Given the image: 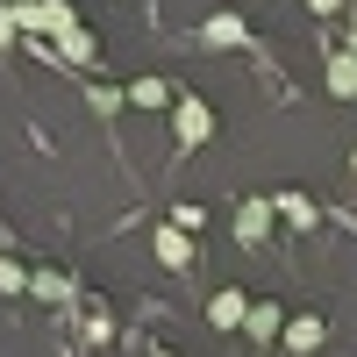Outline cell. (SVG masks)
<instances>
[{
    "label": "cell",
    "mask_w": 357,
    "mask_h": 357,
    "mask_svg": "<svg viewBox=\"0 0 357 357\" xmlns=\"http://www.w3.org/2000/svg\"><path fill=\"white\" fill-rule=\"evenodd\" d=\"M207 136H215V107H207L200 93H178V107H172V143H178V151H200Z\"/></svg>",
    "instance_id": "obj_1"
},
{
    "label": "cell",
    "mask_w": 357,
    "mask_h": 357,
    "mask_svg": "<svg viewBox=\"0 0 357 357\" xmlns=\"http://www.w3.org/2000/svg\"><path fill=\"white\" fill-rule=\"evenodd\" d=\"M207 321H215V329H243V321H250V301H243L236 286H222L215 301H207Z\"/></svg>",
    "instance_id": "obj_2"
},
{
    "label": "cell",
    "mask_w": 357,
    "mask_h": 357,
    "mask_svg": "<svg viewBox=\"0 0 357 357\" xmlns=\"http://www.w3.org/2000/svg\"><path fill=\"white\" fill-rule=\"evenodd\" d=\"M158 264H172V272H178V264H193V236L178 229V222L158 229Z\"/></svg>",
    "instance_id": "obj_3"
},
{
    "label": "cell",
    "mask_w": 357,
    "mask_h": 357,
    "mask_svg": "<svg viewBox=\"0 0 357 357\" xmlns=\"http://www.w3.org/2000/svg\"><path fill=\"white\" fill-rule=\"evenodd\" d=\"M272 215H279L272 200H243V207H236V236H243V243H257V236L272 229Z\"/></svg>",
    "instance_id": "obj_4"
},
{
    "label": "cell",
    "mask_w": 357,
    "mask_h": 357,
    "mask_svg": "<svg viewBox=\"0 0 357 357\" xmlns=\"http://www.w3.org/2000/svg\"><path fill=\"white\" fill-rule=\"evenodd\" d=\"M243 36H250L243 15H207V22H200V43H243Z\"/></svg>",
    "instance_id": "obj_5"
},
{
    "label": "cell",
    "mask_w": 357,
    "mask_h": 357,
    "mask_svg": "<svg viewBox=\"0 0 357 357\" xmlns=\"http://www.w3.org/2000/svg\"><path fill=\"white\" fill-rule=\"evenodd\" d=\"M329 93H336V100L357 93V50H336V57H329Z\"/></svg>",
    "instance_id": "obj_6"
},
{
    "label": "cell",
    "mask_w": 357,
    "mask_h": 357,
    "mask_svg": "<svg viewBox=\"0 0 357 357\" xmlns=\"http://www.w3.org/2000/svg\"><path fill=\"white\" fill-rule=\"evenodd\" d=\"M286 350H321V314H293L286 321Z\"/></svg>",
    "instance_id": "obj_7"
},
{
    "label": "cell",
    "mask_w": 357,
    "mask_h": 357,
    "mask_svg": "<svg viewBox=\"0 0 357 357\" xmlns=\"http://www.w3.org/2000/svg\"><path fill=\"white\" fill-rule=\"evenodd\" d=\"M129 100H136V107H178V93H172L165 79H136V86H129Z\"/></svg>",
    "instance_id": "obj_8"
},
{
    "label": "cell",
    "mask_w": 357,
    "mask_h": 357,
    "mask_svg": "<svg viewBox=\"0 0 357 357\" xmlns=\"http://www.w3.org/2000/svg\"><path fill=\"white\" fill-rule=\"evenodd\" d=\"M272 207H279L293 229H314V200H307V193H272Z\"/></svg>",
    "instance_id": "obj_9"
},
{
    "label": "cell",
    "mask_w": 357,
    "mask_h": 357,
    "mask_svg": "<svg viewBox=\"0 0 357 357\" xmlns=\"http://www.w3.org/2000/svg\"><path fill=\"white\" fill-rule=\"evenodd\" d=\"M29 293H43V301L65 307V301H72V279H65V272H36V279H29Z\"/></svg>",
    "instance_id": "obj_10"
},
{
    "label": "cell",
    "mask_w": 357,
    "mask_h": 357,
    "mask_svg": "<svg viewBox=\"0 0 357 357\" xmlns=\"http://www.w3.org/2000/svg\"><path fill=\"white\" fill-rule=\"evenodd\" d=\"M243 329H250L257 343H264V336H286V314H279V307H250V321H243Z\"/></svg>",
    "instance_id": "obj_11"
},
{
    "label": "cell",
    "mask_w": 357,
    "mask_h": 357,
    "mask_svg": "<svg viewBox=\"0 0 357 357\" xmlns=\"http://www.w3.org/2000/svg\"><path fill=\"white\" fill-rule=\"evenodd\" d=\"M29 279H36V272H22V264L0 257V293H29Z\"/></svg>",
    "instance_id": "obj_12"
},
{
    "label": "cell",
    "mask_w": 357,
    "mask_h": 357,
    "mask_svg": "<svg viewBox=\"0 0 357 357\" xmlns=\"http://www.w3.org/2000/svg\"><path fill=\"white\" fill-rule=\"evenodd\" d=\"M57 50H72L79 65H86V57H93V36H86V29H65V36H57Z\"/></svg>",
    "instance_id": "obj_13"
},
{
    "label": "cell",
    "mask_w": 357,
    "mask_h": 357,
    "mask_svg": "<svg viewBox=\"0 0 357 357\" xmlns=\"http://www.w3.org/2000/svg\"><path fill=\"white\" fill-rule=\"evenodd\" d=\"M172 222H178V229H186V236H193V229H200L207 215H200V207H193V200H178V207H172Z\"/></svg>",
    "instance_id": "obj_14"
},
{
    "label": "cell",
    "mask_w": 357,
    "mask_h": 357,
    "mask_svg": "<svg viewBox=\"0 0 357 357\" xmlns=\"http://www.w3.org/2000/svg\"><path fill=\"white\" fill-rule=\"evenodd\" d=\"M15 36V8H0V43H8Z\"/></svg>",
    "instance_id": "obj_15"
},
{
    "label": "cell",
    "mask_w": 357,
    "mask_h": 357,
    "mask_svg": "<svg viewBox=\"0 0 357 357\" xmlns=\"http://www.w3.org/2000/svg\"><path fill=\"white\" fill-rule=\"evenodd\" d=\"M307 8H314V15H336V8H343V0H307Z\"/></svg>",
    "instance_id": "obj_16"
},
{
    "label": "cell",
    "mask_w": 357,
    "mask_h": 357,
    "mask_svg": "<svg viewBox=\"0 0 357 357\" xmlns=\"http://www.w3.org/2000/svg\"><path fill=\"white\" fill-rule=\"evenodd\" d=\"M350 50H357V22H350Z\"/></svg>",
    "instance_id": "obj_17"
},
{
    "label": "cell",
    "mask_w": 357,
    "mask_h": 357,
    "mask_svg": "<svg viewBox=\"0 0 357 357\" xmlns=\"http://www.w3.org/2000/svg\"><path fill=\"white\" fill-rule=\"evenodd\" d=\"M350 165H357V151H350Z\"/></svg>",
    "instance_id": "obj_18"
}]
</instances>
